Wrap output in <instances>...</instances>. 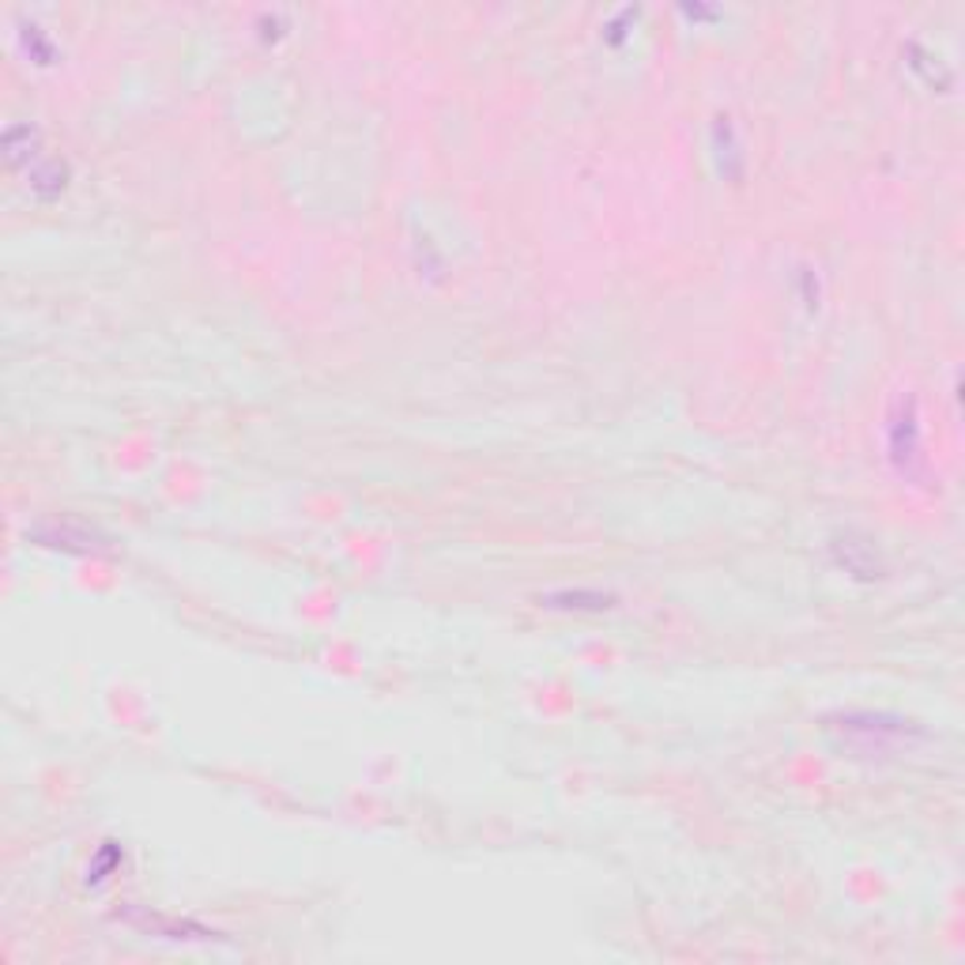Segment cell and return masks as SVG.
<instances>
[{"label": "cell", "instance_id": "obj_1", "mask_svg": "<svg viewBox=\"0 0 965 965\" xmlns=\"http://www.w3.org/2000/svg\"><path fill=\"white\" fill-rule=\"evenodd\" d=\"M883 449L886 468L902 486H932V461L928 445H924V415L921 400L909 389L891 396L883 415Z\"/></svg>", "mask_w": 965, "mask_h": 965}, {"label": "cell", "instance_id": "obj_2", "mask_svg": "<svg viewBox=\"0 0 965 965\" xmlns=\"http://www.w3.org/2000/svg\"><path fill=\"white\" fill-rule=\"evenodd\" d=\"M830 732H837L845 743H853L864 754H891V751H909L924 740V728L909 716L883 713V710H848L834 713L826 721Z\"/></svg>", "mask_w": 965, "mask_h": 965}, {"label": "cell", "instance_id": "obj_3", "mask_svg": "<svg viewBox=\"0 0 965 965\" xmlns=\"http://www.w3.org/2000/svg\"><path fill=\"white\" fill-rule=\"evenodd\" d=\"M710 151H713V162H716V174L724 181H740L743 170H747V155H743V143H740V132L728 118H716L710 125Z\"/></svg>", "mask_w": 965, "mask_h": 965}, {"label": "cell", "instance_id": "obj_4", "mask_svg": "<svg viewBox=\"0 0 965 965\" xmlns=\"http://www.w3.org/2000/svg\"><path fill=\"white\" fill-rule=\"evenodd\" d=\"M540 604L547 611H577V615H600V611H611L619 604L615 592L604 589H554L543 592Z\"/></svg>", "mask_w": 965, "mask_h": 965}, {"label": "cell", "instance_id": "obj_5", "mask_svg": "<svg viewBox=\"0 0 965 965\" xmlns=\"http://www.w3.org/2000/svg\"><path fill=\"white\" fill-rule=\"evenodd\" d=\"M834 559H837V566H841V570L853 573V577H860V581H875V577H883V562H878L875 547H867V543H860V540H853V536H841V540H834Z\"/></svg>", "mask_w": 965, "mask_h": 965}, {"label": "cell", "instance_id": "obj_6", "mask_svg": "<svg viewBox=\"0 0 965 965\" xmlns=\"http://www.w3.org/2000/svg\"><path fill=\"white\" fill-rule=\"evenodd\" d=\"M4 159L12 170H31L38 159H42V137H38L34 125H23V121H16V125L4 129Z\"/></svg>", "mask_w": 965, "mask_h": 965}, {"label": "cell", "instance_id": "obj_7", "mask_svg": "<svg viewBox=\"0 0 965 965\" xmlns=\"http://www.w3.org/2000/svg\"><path fill=\"white\" fill-rule=\"evenodd\" d=\"M64 185H69V167H64L61 159L42 155L27 170V189H31L38 200H57L64 193Z\"/></svg>", "mask_w": 965, "mask_h": 965}, {"label": "cell", "instance_id": "obj_8", "mask_svg": "<svg viewBox=\"0 0 965 965\" xmlns=\"http://www.w3.org/2000/svg\"><path fill=\"white\" fill-rule=\"evenodd\" d=\"M16 42H19V50H23L27 57H31L34 64H53V61H57V42H53V38L46 34L38 23H31V27H19V31H16Z\"/></svg>", "mask_w": 965, "mask_h": 965}, {"label": "cell", "instance_id": "obj_9", "mask_svg": "<svg viewBox=\"0 0 965 965\" xmlns=\"http://www.w3.org/2000/svg\"><path fill=\"white\" fill-rule=\"evenodd\" d=\"M118 867H121V853H118V845H113V841H107V845H102L99 853H94L91 864H88V886H102L113 872H118Z\"/></svg>", "mask_w": 965, "mask_h": 965}]
</instances>
